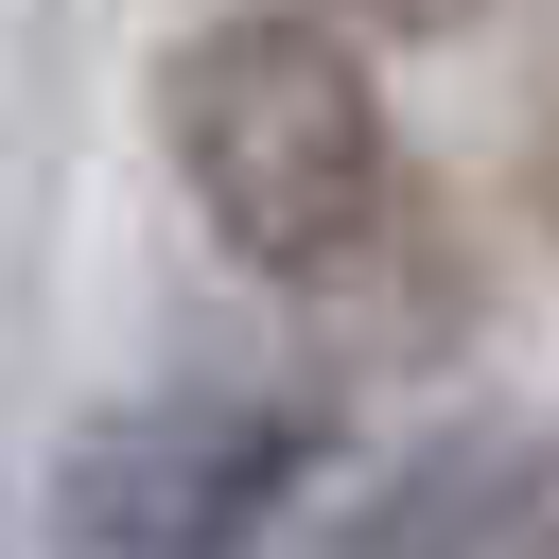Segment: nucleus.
Returning a JSON list of instances; mask_svg holds the SVG:
<instances>
[{"label": "nucleus", "instance_id": "1", "mask_svg": "<svg viewBox=\"0 0 559 559\" xmlns=\"http://www.w3.org/2000/svg\"><path fill=\"white\" fill-rule=\"evenodd\" d=\"M157 157L192 192V227L280 280V297H332L402 245V122H384V70L349 17L314 0H227L157 52Z\"/></svg>", "mask_w": 559, "mask_h": 559}, {"label": "nucleus", "instance_id": "2", "mask_svg": "<svg viewBox=\"0 0 559 559\" xmlns=\"http://www.w3.org/2000/svg\"><path fill=\"white\" fill-rule=\"evenodd\" d=\"M332 419L280 384H157L52 454V559H262L314 489Z\"/></svg>", "mask_w": 559, "mask_h": 559}, {"label": "nucleus", "instance_id": "3", "mask_svg": "<svg viewBox=\"0 0 559 559\" xmlns=\"http://www.w3.org/2000/svg\"><path fill=\"white\" fill-rule=\"evenodd\" d=\"M542 507H559V437H542V419H454V437H419V454L332 524V559H507Z\"/></svg>", "mask_w": 559, "mask_h": 559}, {"label": "nucleus", "instance_id": "4", "mask_svg": "<svg viewBox=\"0 0 559 559\" xmlns=\"http://www.w3.org/2000/svg\"><path fill=\"white\" fill-rule=\"evenodd\" d=\"M314 17H349V35H454L472 0H314Z\"/></svg>", "mask_w": 559, "mask_h": 559}]
</instances>
